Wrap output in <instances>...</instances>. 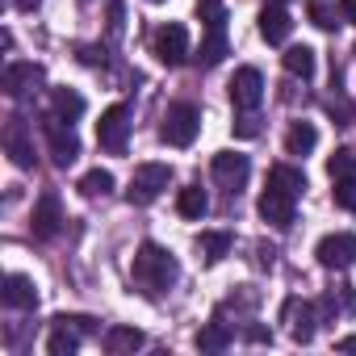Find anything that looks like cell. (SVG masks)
<instances>
[{
    "label": "cell",
    "instance_id": "4fadbf2b",
    "mask_svg": "<svg viewBox=\"0 0 356 356\" xmlns=\"http://www.w3.org/2000/svg\"><path fill=\"white\" fill-rule=\"evenodd\" d=\"M0 298H5L9 310H34L38 306V285L30 277H22V273H9L5 285H0Z\"/></svg>",
    "mask_w": 356,
    "mask_h": 356
},
{
    "label": "cell",
    "instance_id": "277c9868",
    "mask_svg": "<svg viewBox=\"0 0 356 356\" xmlns=\"http://www.w3.org/2000/svg\"><path fill=\"white\" fill-rule=\"evenodd\" d=\"M42 134H47V151H51L55 168L76 163V155H80V138H76L72 122H63V118H55V113H51V118L42 122Z\"/></svg>",
    "mask_w": 356,
    "mask_h": 356
},
{
    "label": "cell",
    "instance_id": "6da1fadb",
    "mask_svg": "<svg viewBox=\"0 0 356 356\" xmlns=\"http://www.w3.org/2000/svg\"><path fill=\"white\" fill-rule=\"evenodd\" d=\"M176 277H181V268H176V260H172V252H168V248H159V243H143V248L134 252L130 281L138 285V293L155 298V293H163Z\"/></svg>",
    "mask_w": 356,
    "mask_h": 356
},
{
    "label": "cell",
    "instance_id": "83f0119b",
    "mask_svg": "<svg viewBox=\"0 0 356 356\" xmlns=\"http://www.w3.org/2000/svg\"><path fill=\"white\" fill-rule=\"evenodd\" d=\"M197 17L206 22V30H227V5L222 0H197Z\"/></svg>",
    "mask_w": 356,
    "mask_h": 356
},
{
    "label": "cell",
    "instance_id": "44dd1931",
    "mask_svg": "<svg viewBox=\"0 0 356 356\" xmlns=\"http://www.w3.org/2000/svg\"><path fill=\"white\" fill-rule=\"evenodd\" d=\"M268 185H277V189H285V193H302L306 189V176H302V168H289V163H273L268 168Z\"/></svg>",
    "mask_w": 356,
    "mask_h": 356
},
{
    "label": "cell",
    "instance_id": "f35d334b",
    "mask_svg": "<svg viewBox=\"0 0 356 356\" xmlns=\"http://www.w3.org/2000/svg\"><path fill=\"white\" fill-rule=\"evenodd\" d=\"M151 5H163V0H151Z\"/></svg>",
    "mask_w": 356,
    "mask_h": 356
},
{
    "label": "cell",
    "instance_id": "f1b7e54d",
    "mask_svg": "<svg viewBox=\"0 0 356 356\" xmlns=\"http://www.w3.org/2000/svg\"><path fill=\"white\" fill-rule=\"evenodd\" d=\"M76 348H80V339L67 331V323H59V327H55V335L47 339V352H51V356H72Z\"/></svg>",
    "mask_w": 356,
    "mask_h": 356
},
{
    "label": "cell",
    "instance_id": "8fae6325",
    "mask_svg": "<svg viewBox=\"0 0 356 356\" xmlns=\"http://www.w3.org/2000/svg\"><path fill=\"white\" fill-rule=\"evenodd\" d=\"M264 101V76L256 67H239L231 80V105L235 109H256Z\"/></svg>",
    "mask_w": 356,
    "mask_h": 356
},
{
    "label": "cell",
    "instance_id": "4316f807",
    "mask_svg": "<svg viewBox=\"0 0 356 356\" xmlns=\"http://www.w3.org/2000/svg\"><path fill=\"white\" fill-rule=\"evenodd\" d=\"M327 172H331V181H348V176H356V151L352 147H339L327 159Z\"/></svg>",
    "mask_w": 356,
    "mask_h": 356
},
{
    "label": "cell",
    "instance_id": "9a60e30c",
    "mask_svg": "<svg viewBox=\"0 0 356 356\" xmlns=\"http://www.w3.org/2000/svg\"><path fill=\"white\" fill-rule=\"evenodd\" d=\"M285 323H289V335H293L298 343H310V339H314V310H310L306 302L289 298V302H285Z\"/></svg>",
    "mask_w": 356,
    "mask_h": 356
},
{
    "label": "cell",
    "instance_id": "4dcf8cb0",
    "mask_svg": "<svg viewBox=\"0 0 356 356\" xmlns=\"http://www.w3.org/2000/svg\"><path fill=\"white\" fill-rule=\"evenodd\" d=\"M335 206L339 210H356V176H348V181H335Z\"/></svg>",
    "mask_w": 356,
    "mask_h": 356
},
{
    "label": "cell",
    "instance_id": "d6a6232c",
    "mask_svg": "<svg viewBox=\"0 0 356 356\" xmlns=\"http://www.w3.org/2000/svg\"><path fill=\"white\" fill-rule=\"evenodd\" d=\"M122 26H126V5L109 0V34H122Z\"/></svg>",
    "mask_w": 356,
    "mask_h": 356
},
{
    "label": "cell",
    "instance_id": "484cf974",
    "mask_svg": "<svg viewBox=\"0 0 356 356\" xmlns=\"http://www.w3.org/2000/svg\"><path fill=\"white\" fill-rule=\"evenodd\" d=\"M80 113H84V97H80V92H72V88H55V118L76 122Z\"/></svg>",
    "mask_w": 356,
    "mask_h": 356
},
{
    "label": "cell",
    "instance_id": "ba28073f",
    "mask_svg": "<svg viewBox=\"0 0 356 356\" xmlns=\"http://www.w3.org/2000/svg\"><path fill=\"white\" fill-rule=\"evenodd\" d=\"M314 256H318L323 268H348V264H356V235H343V231L323 235Z\"/></svg>",
    "mask_w": 356,
    "mask_h": 356
},
{
    "label": "cell",
    "instance_id": "e575fe53",
    "mask_svg": "<svg viewBox=\"0 0 356 356\" xmlns=\"http://www.w3.org/2000/svg\"><path fill=\"white\" fill-rule=\"evenodd\" d=\"M339 13H343L352 26H356V0H343V5H339Z\"/></svg>",
    "mask_w": 356,
    "mask_h": 356
},
{
    "label": "cell",
    "instance_id": "8d00e7d4",
    "mask_svg": "<svg viewBox=\"0 0 356 356\" xmlns=\"http://www.w3.org/2000/svg\"><path fill=\"white\" fill-rule=\"evenodd\" d=\"M339 348H343V352H356V335H348V339H339Z\"/></svg>",
    "mask_w": 356,
    "mask_h": 356
},
{
    "label": "cell",
    "instance_id": "2e32d148",
    "mask_svg": "<svg viewBox=\"0 0 356 356\" xmlns=\"http://www.w3.org/2000/svg\"><path fill=\"white\" fill-rule=\"evenodd\" d=\"M289 30H293V22H289V13H285L281 5H268V9L260 13V38H264V42L281 47V42L289 38Z\"/></svg>",
    "mask_w": 356,
    "mask_h": 356
},
{
    "label": "cell",
    "instance_id": "52a82bcc",
    "mask_svg": "<svg viewBox=\"0 0 356 356\" xmlns=\"http://www.w3.org/2000/svg\"><path fill=\"white\" fill-rule=\"evenodd\" d=\"M210 172H214V181H218L227 193H239V189L248 185V176H252V163H248V155H239V151H218L214 163H210Z\"/></svg>",
    "mask_w": 356,
    "mask_h": 356
},
{
    "label": "cell",
    "instance_id": "603a6c76",
    "mask_svg": "<svg viewBox=\"0 0 356 356\" xmlns=\"http://www.w3.org/2000/svg\"><path fill=\"white\" fill-rule=\"evenodd\" d=\"M193 343H197L202 352H227V348H231V331H227L222 323H206V327L193 335Z\"/></svg>",
    "mask_w": 356,
    "mask_h": 356
},
{
    "label": "cell",
    "instance_id": "7402d4cb",
    "mask_svg": "<svg viewBox=\"0 0 356 356\" xmlns=\"http://www.w3.org/2000/svg\"><path fill=\"white\" fill-rule=\"evenodd\" d=\"M281 63H285L289 76H302V80L314 76V51H310V47H289V51L281 55Z\"/></svg>",
    "mask_w": 356,
    "mask_h": 356
},
{
    "label": "cell",
    "instance_id": "d4e9b609",
    "mask_svg": "<svg viewBox=\"0 0 356 356\" xmlns=\"http://www.w3.org/2000/svg\"><path fill=\"white\" fill-rule=\"evenodd\" d=\"M222 55H227V30H210V38L197 51V63L202 67H214V63H222Z\"/></svg>",
    "mask_w": 356,
    "mask_h": 356
},
{
    "label": "cell",
    "instance_id": "1f68e13d",
    "mask_svg": "<svg viewBox=\"0 0 356 356\" xmlns=\"http://www.w3.org/2000/svg\"><path fill=\"white\" fill-rule=\"evenodd\" d=\"M235 134L239 138H256L260 134V122L252 118V109H243V118H235Z\"/></svg>",
    "mask_w": 356,
    "mask_h": 356
},
{
    "label": "cell",
    "instance_id": "7c38bea8",
    "mask_svg": "<svg viewBox=\"0 0 356 356\" xmlns=\"http://www.w3.org/2000/svg\"><path fill=\"white\" fill-rule=\"evenodd\" d=\"M30 231H34V239H55L63 231V206H59L55 193H42L38 197L34 218H30Z\"/></svg>",
    "mask_w": 356,
    "mask_h": 356
},
{
    "label": "cell",
    "instance_id": "ac0fdd59",
    "mask_svg": "<svg viewBox=\"0 0 356 356\" xmlns=\"http://www.w3.org/2000/svg\"><path fill=\"white\" fill-rule=\"evenodd\" d=\"M314 147H318V130L310 122H293L289 134H285V151L289 155H310Z\"/></svg>",
    "mask_w": 356,
    "mask_h": 356
},
{
    "label": "cell",
    "instance_id": "7a4b0ae2",
    "mask_svg": "<svg viewBox=\"0 0 356 356\" xmlns=\"http://www.w3.org/2000/svg\"><path fill=\"white\" fill-rule=\"evenodd\" d=\"M172 181V168L168 163H138L134 176H130V189H126V202L130 206H151Z\"/></svg>",
    "mask_w": 356,
    "mask_h": 356
},
{
    "label": "cell",
    "instance_id": "f546056e",
    "mask_svg": "<svg viewBox=\"0 0 356 356\" xmlns=\"http://www.w3.org/2000/svg\"><path fill=\"white\" fill-rule=\"evenodd\" d=\"M306 17H310V22H314L318 30H335L343 13H335V9H327V5H323V0H310V5H306Z\"/></svg>",
    "mask_w": 356,
    "mask_h": 356
},
{
    "label": "cell",
    "instance_id": "e0dca14e",
    "mask_svg": "<svg viewBox=\"0 0 356 356\" xmlns=\"http://www.w3.org/2000/svg\"><path fill=\"white\" fill-rule=\"evenodd\" d=\"M206 210H210V197H206L202 185H185L181 193H176V214L181 218H202Z\"/></svg>",
    "mask_w": 356,
    "mask_h": 356
},
{
    "label": "cell",
    "instance_id": "cb8c5ba5",
    "mask_svg": "<svg viewBox=\"0 0 356 356\" xmlns=\"http://www.w3.org/2000/svg\"><path fill=\"white\" fill-rule=\"evenodd\" d=\"M80 193H84V197H109V193H113V172H105V168L84 172V176H80Z\"/></svg>",
    "mask_w": 356,
    "mask_h": 356
},
{
    "label": "cell",
    "instance_id": "5bb4252c",
    "mask_svg": "<svg viewBox=\"0 0 356 356\" xmlns=\"http://www.w3.org/2000/svg\"><path fill=\"white\" fill-rule=\"evenodd\" d=\"M34 84H42V67L38 63H9L5 76H0V88L9 97H26Z\"/></svg>",
    "mask_w": 356,
    "mask_h": 356
},
{
    "label": "cell",
    "instance_id": "3957f363",
    "mask_svg": "<svg viewBox=\"0 0 356 356\" xmlns=\"http://www.w3.org/2000/svg\"><path fill=\"white\" fill-rule=\"evenodd\" d=\"M197 130H202V113L193 109V105H172L168 113H163V126H159V138L168 143V147H189L193 138H197Z\"/></svg>",
    "mask_w": 356,
    "mask_h": 356
},
{
    "label": "cell",
    "instance_id": "d590c367",
    "mask_svg": "<svg viewBox=\"0 0 356 356\" xmlns=\"http://www.w3.org/2000/svg\"><path fill=\"white\" fill-rule=\"evenodd\" d=\"M13 5H17V9H22V13H34V9H38V5H42V0H13Z\"/></svg>",
    "mask_w": 356,
    "mask_h": 356
},
{
    "label": "cell",
    "instance_id": "30bf717a",
    "mask_svg": "<svg viewBox=\"0 0 356 356\" xmlns=\"http://www.w3.org/2000/svg\"><path fill=\"white\" fill-rule=\"evenodd\" d=\"M293 193H285V189H277V185H268L264 193H260V218L268 222V227H277V231H285L289 222H293Z\"/></svg>",
    "mask_w": 356,
    "mask_h": 356
},
{
    "label": "cell",
    "instance_id": "836d02e7",
    "mask_svg": "<svg viewBox=\"0 0 356 356\" xmlns=\"http://www.w3.org/2000/svg\"><path fill=\"white\" fill-rule=\"evenodd\" d=\"M248 339H252V343H264V339H273V335H268L264 327H248Z\"/></svg>",
    "mask_w": 356,
    "mask_h": 356
},
{
    "label": "cell",
    "instance_id": "d6986e66",
    "mask_svg": "<svg viewBox=\"0 0 356 356\" xmlns=\"http://www.w3.org/2000/svg\"><path fill=\"white\" fill-rule=\"evenodd\" d=\"M138 348H143V331H134V327H109L105 331V352L126 356V352H138Z\"/></svg>",
    "mask_w": 356,
    "mask_h": 356
},
{
    "label": "cell",
    "instance_id": "74e56055",
    "mask_svg": "<svg viewBox=\"0 0 356 356\" xmlns=\"http://www.w3.org/2000/svg\"><path fill=\"white\" fill-rule=\"evenodd\" d=\"M268 5H285V0H268Z\"/></svg>",
    "mask_w": 356,
    "mask_h": 356
},
{
    "label": "cell",
    "instance_id": "5b68a950",
    "mask_svg": "<svg viewBox=\"0 0 356 356\" xmlns=\"http://www.w3.org/2000/svg\"><path fill=\"white\" fill-rule=\"evenodd\" d=\"M126 138H130V109L126 105H109L97 122V143L109 151V155H122L126 151Z\"/></svg>",
    "mask_w": 356,
    "mask_h": 356
},
{
    "label": "cell",
    "instance_id": "ffe728a7",
    "mask_svg": "<svg viewBox=\"0 0 356 356\" xmlns=\"http://www.w3.org/2000/svg\"><path fill=\"white\" fill-rule=\"evenodd\" d=\"M197 252H202L206 264H218V260L231 252V235H227V231H202V235H197Z\"/></svg>",
    "mask_w": 356,
    "mask_h": 356
},
{
    "label": "cell",
    "instance_id": "8992f818",
    "mask_svg": "<svg viewBox=\"0 0 356 356\" xmlns=\"http://www.w3.org/2000/svg\"><path fill=\"white\" fill-rule=\"evenodd\" d=\"M151 47H155V59H159V63L176 67V63H185V55H189V30H185L181 22H168V26L155 30Z\"/></svg>",
    "mask_w": 356,
    "mask_h": 356
},
{
    "label": "cell",
    "instance_id": "9c48e42d",
    "mask_svg": "<svg viewBox=\"0 0 356 356\" xmlns=\"http://www.w3.org/2000/svg\"><path fill=\"white\" fill-rule=\"evenodd\" d=\"M5 151L17 168H34V134H30L26 118H17V113L5 122Z\"/></svg>",
    "mask_w": 356,
    "mask_h": 356
}]
</instances>
